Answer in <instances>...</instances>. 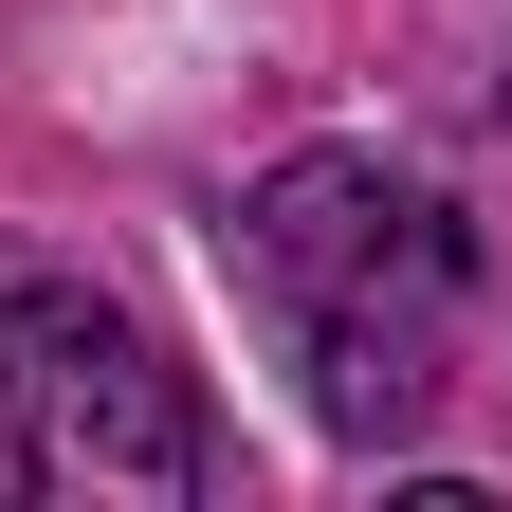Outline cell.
Listing matches in <instances>:
<instances>
[{"label":"cell","instance_id":"obj_1","mask_svg":"<svg viewBox=\"0 0 512 512\" xmlns=\"http://www.w3.org/2000/svg\"><path fill=\"white\" fill-rule=\"evenodd\" d=\"M220 256H238V293L293 330L330 439H403L439 403V348H458V220H439V183L311 147V165H275L220 220Z\"/></svg>","mask_w":512,"mask_h":512},{"label":"cell","instance_id":"obj_2","mask_svg":"<svg viewBox=\"0 0 512 512\" xmlns=\"http://www.w3.org/2000/svg\"><path fill=\"white\" fill-rule=\"evenodd\" d=\"M202 403L110 293H0V512H183Z\"/></svg>","mask_w":512,"mask_h":512}]
</instances>
